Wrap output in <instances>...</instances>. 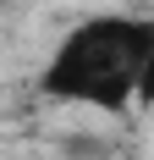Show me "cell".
<instances>
[{"label": "cell", "instance_id": "6da1fadb", "mask_svg": "<svg viewBox=\"0 0 154 160\" xmlns=\"http://www.w3.org/2000/svg\"><path fill=\"white\" fill-rule=\"evenodd\" d=\"M149 66H154V22L94 17L61 39L39 88L50 99H83V105L121 111L127 99H138L149 88Z\"/></svg>", "mask_w": 154, "mask_h": 160}]
</instances>
